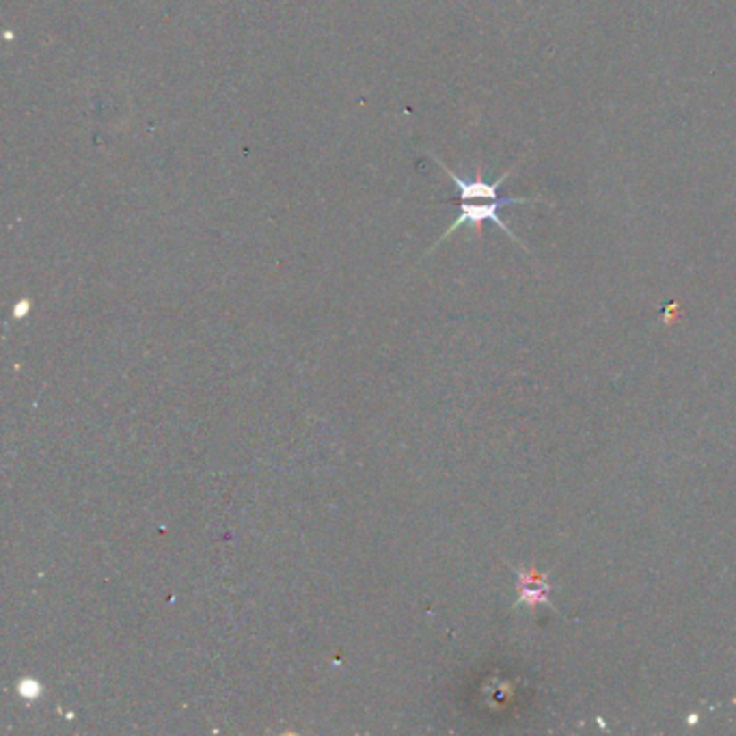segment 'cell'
<instances>
[{"instance_id":"obj_1","label":"cell","mask_w":736,"mask_h":736,"mask_svg":"<svg viewBox=\"0 0 736 736\" xmlns=\"http://www.w3.org/2000/svg\"><path fill=\"white\" fill-rule=\"evenodd\" d=\"M536 201H542V197H533V199H530V197H499V199H492V201H460V207H458L460 214H458V219H456V221L452 222V227H449V230L445 231L443 236H440V240L437 242V245H440V242H443V240H447V238L452 236L454 231H458L460 227H464V225H471L475 231L480 233L481 225H484L486 221H490V222H495V225L499 227L501 231L507 233V236H510L512 240L516 242V245H521L523 248H527L525 245H523L521 240H518L516 233L512 231L504 221H501L499 210H501V207H506V205H514V204H536ZM437 245H434V247H437Z\"/></svg>"},{"instance_id":"obj_2","label":"cell","mask_w":736,"mask_h":736,"mask_svg":"<svg viewBox=\"0 0 736 736\" xmlns=\"http://www.w3.org/2000/svg\"><path fill=\"white\" fill-rule=\"evenodd\" d=\"M518 574V600L514 607L518 605H527V607L533 609L536 605H548V594H551V585L544 583V579H536V573L533 570H516Z\"/></svg>"},{"instance_id":"obj_3","label":"cell","mask_w":736,"mask_h":736,"mask_svg":"<svg viewBox=\"0 0 736 736\" xmlns=\"http://www.w3.org/2000/svg\"><path fill=\"white\" fill-rule=\"evenodd\" d=\"M15 691H18V696L26 699V702H35V699H39L41 693H44V687H41V682L35 681V678H22V681H18V685H15Z\"/></svg>"},{"instance_id":"obj_4","label":"cell","mask_w":736,"mask_h":736,"mask_svg":"<svg viewBox=\"0 0 736 736\" xmlns=\"http://www.w3.org/2000/svg\"><path fill=\"white\" fill-rule=\"evenodd\" d=\"M29 309H30V305H29V300H20L18 305H15V309H13V315L15 318H24L26 314H29Z\"/></svg>"}]
</instances>
